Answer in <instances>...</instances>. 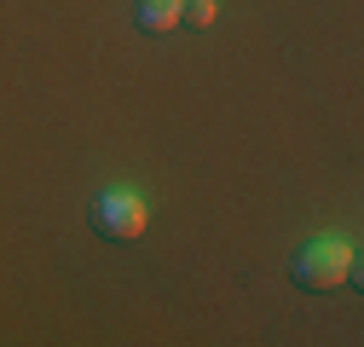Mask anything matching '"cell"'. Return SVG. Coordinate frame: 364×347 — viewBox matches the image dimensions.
<instances>
[{
    "label": "cell",
    "mask_w": 364,
    "mask_h": 347,
    "mask_svg": "<svg viewBox=\"0 0 364 347\" xmlns=\"http://www.w3.org/2000/svg\"><path fill=\"white\" fill-rule=\"evenodd\" d=\"M289 278H295V289H306V295L341 289V284L353 278V243H347V237H312V243H301L295 260H289Z\"/></svg>",
    "instance_id": "cell-1"
},
{
    "label": "cell",
    "mask_w": 364,
    "mask_h": 347,
    "mask_svg": "<svg viewBox=\"0 0 364 347\" xmlns=\"http://www.w3.org/2000/svg\"><path fill=\"white\" fill-rule=\"evenodd\" d=\"M87 220H93V232L110 237V243H133L145 232V220H151V203L139 191H127V186H110V191H99L87 203Z\"/></svg>",
    "instance_id": "cell-2"
},
{
    "label": "cell",
    "mask_w": 364,
    "mask_h": 347,
    "mask_svg": "<svg viewBox=\"0 0 364 347\" xmlns=\"http://www.w3.org/2000/svg\"><path fill=\"white\" fill-rule=\"evenodd\" d=\"M179 12H186V0H133V29L168 35V29H179Z\"/></svg>",
    "instance_id": "cell-3"
},
{
    "label": "cell",
    "mask_w": 364,
    "mask_h": 347,
    "mask_svg": "<svg viewBox=\"0 0 364 347\" xmlns=\"http://www.w3.org/2000/svg\"><path fill=\"white\" fill-rule=\"evenodd\" d=\"M179 23H197V29H208V23H214V0H186Z\"/></svg>",
    "instance_id": "cell-4"
}]
</instances>
